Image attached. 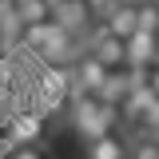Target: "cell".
Returning a JSON list of instances; mask_svg holds the SVG:
<instances>
[{
    "label": "cell",
    "instance_id": "obj_7",
    "mask_svg": "<svg viewBox=\"0 0 159 159\" xmlns=\"http://www.w3.org/2000/svg\"><path fill=\"white\" fill-rule=\"evenodd\" d=\"M135 84V76L127 72V64H119V68H107V76H103V84H99V99H107V103H119V99L127 96V88Z\"/></svg>",
    "mask_w": 159,
    "mask_h": 159
},
{
    "label": "cell",
    "instance_id": "obj_10",
    "mask_svg": "<svg viewBox=\"0 0 159 159\" xmlns=\"http://www.w3.org/2000/svg\"><path fill=\"white\" fill-rule=\"evenodd\" d=\"M135 28H143V32H159V0H143V4H135Z\"/></svg>",
    "mask_w": 159,
    "mask_h": 159
},
{
    "label": "cell",
    "instance_id": "obj_15",
    "mask_svg": "<svg viewBox=\"0 0 159 159\" xmlns=\"http://www.w3.org/2000/svg\"><path fill=\"white\" fill-rule=\"evenodd\" d=\"M123 159H131V155H123Z\"/></svg>",
    "mask_w": 159,
    "mask_h": 159
},
{
    "label": "cell",
    "instance_id": "obj_12",
    "mask_svg": "<svg viewBox=\"0 0 159 159\" xmlns=\"http://www.w3.org/2000/svg\"><path fill=\"white\" fill-rule=\"evenodd\" d=\"M8 159H48V155L40 151L36 143H20V147H16V151H12V155H8Z\"/></svg>",
    "mask_w": 159,
    "mask_h": 159
},
{
    "label": "cell",
    "instance_id": "obj_4",
    "mask_svg": "<svg viewBox=\"0 0 159 159\" xmlns=\"http://www.w3.org/2000/svg\"><path fill=\"white\" fill-rule=\"evenodd\" d=\"M92 56L103 60L107 68H119V64H127V48H123V40H119V36H111V32L99 24V32L92 36Z\"/></svg>",
    "mask_w": 159,
    "mask_h": 159
},
{
    "label": "cell",
    "instance_id": "obj_3",
    "mask_svg": "<svg viewBox=\"0 0 159 159\" xmlns=\"http://www.w3.org/2000/svg\"><path fill=\"white\" fill-rule=\"evenodd\" d=\"M103 76H107V64L88 52V56H80L76 68H72V92H99Z\"/></svg>",
    "mask_w": 159,
    "mask_h": 159
},
{
    "label": "cell",
    "instance_id": "obj_11",
    "mask_svg": "<svg viewBox=\"0 0 159 159\" xmlns=\"http://www.w3.org/2000/svg\"><path fill=\"white\" fill-rule=\"evenodd\" d=\"M131 159H159V143L155 139H139L131 147Z\"/></svg>",
    "mask_w": 159,
    "mask_h": 159
},
{
    "label": "cell",
    "instance_id": "obj_9",
    "mask_svg": "<svg viewBox=\"0 0 159 159\" xmlns=\"http://www.w3.org/2000/svg\"><path fill=\"white\" fill-rule=\"evenodd\" d=\"M12 8H16L20 24H32V20L52 16V4H48V0H12Z\"/></svg>",
    "mask_w": 159,
    "mask_h": 159
},
{
    "label": "cell",
    "instance_id": "obj_14",
    "mask_svg": "<svg viewBox=\"0 0 159 159\" xmlns=\"http://www.w3.org/2000/svg\"><path fill=\"white\" fill-rule=\"evenodd\" d=\"M147 84L159 92V64H151V68H147Z\"/></svg>",
    "mask_w": 159,
    "mask_h": 159
},
{
    "label": "cell",
    "instance_id": "obj_6",
    "mask_svg": "<svg viewBox=\"0 0 159 159\" xmlns=\"http://www.w3.org/2000/svg\"><path fill=\"white\" fill-rule=\"evenodd\" d=\"M52 16L64 24V28H88V20H92V4L88 0H56L52 4Z\"/></svg>",
    "mask_w": 159,
    "mask_h": 159
},
{
    "label": "cell",
    "instance_id": "obj_5",
    "mask_svg": "<svg viewBox=\"0 0 159 159\" xmlns=\"http://www.w3.org/2000/svg\"><path fill=\"white\" fill-rule=\"evenodd\" d=\"M8 135H12V143H36L44 135V116H40L36 107L32 111H16L12 123H8Z\"/></svg>",
    "mask_w": 159,
    "mask_h": 159
},
{
    "label": "cell",
    "instance_id": "obj_1",
    "mask_svg": "<svg viewBox=\"0 0 159 159\" xmlns=\"http://www.w3.org/2000/svg\"><path fill=\"white\" fill-rule=\"evenodd\" d=\"M68 99H72V76L64 68H56V64H48L36 76V111L40 116H56Z\"/></svg>",
    "mask_w": 159,
    "mask_h": 159
},
{
    "label": "cell",
    "instance_id": "obj_2",
    "mask_svg": "<svg viewBox=\"0 0 159 159\" xmlns=\"http://www.w3.org/2000/svg\"><path fill=\"white\" fill-rule=\"evenodd\" d=\"M123 48H127V64H131V68H151L159 60V32L135 28L131 36L123 40Z\"/></svg>",
    "mask_w": 159,
    "mask_h": 159
},
{
    "label": "cell",
    "instance_id": "obj_8",
    "mask_svg": "<svg viewBox=\"0 0 159 159\" xmlns=\"http://www.w3.org/2000/svg\"><path fill=\"white\" fill-rule=\"evenodd\" d=\"M127 155V143L116 131H103V135L88 139V159H123Z\"/></svg>",
    "mask_w": 159,
    "mask_h": 159
},
{
    "label": "cell",
    "instance_id": "obj_13",
    "mask_svg": "<svg viewBox=\"0 0 159 159\" xmlns=\"http://www.w3.org/2000/svg\"><path fill=\"white\" fill-rule=\"evenodd\" d=\"M139 123H143V127H155V131H159V96L147 103V111H143V119H139Z\"/></svg>",
    "mask_w": 159,
    "mask_h": 159
}]
</instances>
